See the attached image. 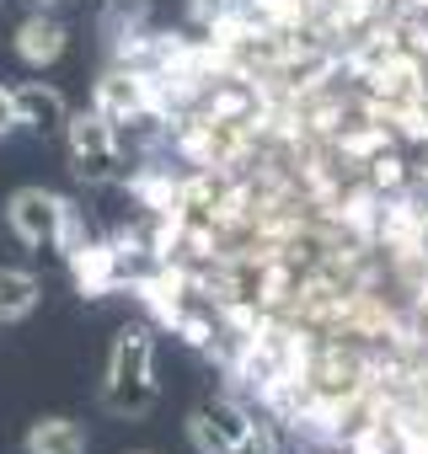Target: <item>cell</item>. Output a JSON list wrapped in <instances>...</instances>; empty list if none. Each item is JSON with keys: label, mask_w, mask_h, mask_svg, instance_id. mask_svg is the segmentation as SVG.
Listing matches in <instances>:
<instances>
[{"label": "cell", "mask_w": 428, "mask_h": 454, "mask_svg": "<svg viewBox=\"0 0 428 454\" xmlns=\"http://www.w3.org/2000/svg\"><path fill=\"white\" fill-rule=\"evenodd\" d=\"M155 337L145 326H123L107 358V406L118 417H145L155 406Z\"/></svg>", "instance_id": "obj_1"}, {"label": "cell", "mask_w": 428, "mask_h": 454, "mask_svg": "<svg viewBox=\"0 0 428 454\" xmlns=\"http://www.w3.org/2000/svg\"><path fill=\"white\" fill-rule=\"evenodd\" d=\"M6 219H12L17 241H28V247H70L75 252V219H70V203L59 192L22 187L6 203Z\"/></svg>", "instance_id": "obj_2"}, {"label": "cell", "mask_w": 428, "mask_h": 454, "mask_svg": "<svg viewBox=\"0 0 428 454\" xmlns=\"http://www.w3.org/2000/svg\"><path fill=\"white\" fill-rule=\"evenodd\" d=\"M193 443L203 454H273V438L263 422H252L236 401H209L193 417Z\"/></svg>", "instance_id": "obj_3"}, {"label": "cell", "mask_w": 428, "mask_h": 454, "mask_svg": "<svg viewBox=\"0 0 428 454\" xmlns=\"http://www.w3.org/2000/svg\"><path fill=\"white\" fill-rule=\"evenodd\" d=\"M65 139H70V160H75V176L81 182H107L113 166H118V134H113V118L102 107H81L65 118Z\"/></svg>", "instance_id": "obj_4"}, {"label": "cell", "mask_w": 428, "mask_h": 454, "mask_svg": "<svg viewBox=\"0 0 428 454\" xmlns=\"http://www.w3.org/2000/svg\"><path fill=\"white\" fill-rule=\"evenodd\" d=\"M17 97V118L28 123V129H65V118H70V107H65V97L54 91V86H44V81H28V86H17L12 91Z\"/></svg>", "instance_id": "obj_5"}, {"label": "cell", "mask_w": 428, "mask_h": 454, "mask_svg": "<svg viewBox=\"0 0 428 454\" xmlns=\"http://www.w3.org/2000/svg\"><path fill=\"white\" fill-rule=\"evenodd\" d=\"M28 454H86V427L75 417H38L28 427Z\"/></svg>", "instance_id": "obj_6"}, {"label": "cell", "mask_w": 428, "mask_h": 454, "mask_svg": "<svg viewBox=\"0 0 428 454\" xmlns=\"http://www.w3.org/2000/svg\"><path fill=\"white\" fill-rule=\"evenodd\" d=\"M17 54H22L28 65H54V59L65 54V27L49 22V17L22 22V33H17Z\"/></svg>", "instance_id": "obj_7"}, {"label": "cell", "mask_w": 428, "mask_h": 454, "mask_svg": "<svg viewBox=\"0 0 428 454\" xmlns=\"http://www.w3.org/2000/svg\"><path fill=\"white\" fill-rule=\"evenodd\" d=\"M38 294H44V284H38L28 268H0V321H22V316H33Z\"/></svg>", "instance_id": "obj_8"}, {"label": "cell", "mask_w": 428, "mask_h": 454, "mask_svg": "<svg viewBox=\"0 0 428 454\" xmlns=\"http://www.w3.org/2000/svg\"><path fill=\"white\" fill-rule=\"evenodd\" d=\"M70 262H75V284H81V294H102V289H113V278H118L107 247H75Z\"/></svg>", "instance_id": "obj_9"}, {"label": "cell", "mask_w": 428, "mask_h": 454, "mask_svg": "<svg viewBox=\"0 0 428 454\" xmlns=\"http://www.w3.org/2000/svg\"><path fill=\"white\" fill-rule=\"evenodd\" d=\"M97 107H102L113 123H123L129 113H139V107H145V86H139L134 75H107V81H102V91H97Z\"/></svg>", "instance_id": "obj_10"}, {"label": "cell", "mask_w": 428, "mask_h": 454, "mask_svg": "<svg viewBox=\"0 0 428 454\" xmlns=\"http://www.w3.org/2000/svg\"><path fill=\"white\" fill-rule=\"evenodd\" d=\"M22 118H17V97L6 91V86H0V134H6V129H17Z\"/></svg>", "instance_id": "obj_11"}, {"label": "cell", "mask_w": 428, "mask_h": 454, "mask_svg": "<svg viewBox=\"0 0 428 454\" xmlns=\"http://www.w3.org/2000/svg\"><path fill=\"white\" fill-rule=\"evenodd\" d=\"M193 12H198V17H209V12H220V0H193Z\"/></svg>", "instance_id": "obj_12"}]
</instances>
